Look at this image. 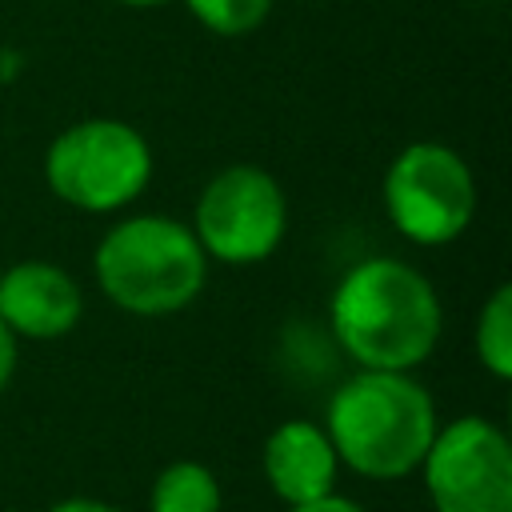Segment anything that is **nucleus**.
Masks as SVG:
<instances>
[{
	"label": "nucleus",
	"mask_w": 512,
	"mask_h": 512,
	"mask_svg": "<svg viewBox=\"0 0 512 512\" xmlns=\"http://www.w3.org/2000/svg\"><path fill=\"white\" fill-rule=\"evenodd\" d=\"M380 200L388 224L408 244L440 248L468 232L476 216V176L456 148L416 140L392 156Z\"/></svg>",
	"instance_id": "nucleus-5"
},
{
	"label": "nucleus",
	"mask_w": 512,
	"mask_h": 512,
	"mask_svg": "<svg viewBox=\"0 0 512 512\" xmlns=\"http://www.w3.org/2000/svg\"><path fill=\"white\" fill-rule=\"evenodd\" d=\"M416 472L432 512H512V444L488 416L440 424Z\"/></svg>",
	"instance_id": "nucleus-7"
},
{
	"label": "nucleus",
	"mask_w": 512,
	"mask_h": 512,
	"mask_svg": "<svg viewBox=\"0 0 512 512\" xmlns=\"http://www.w3.org/2000/svg\"><path fill=\"white\" fill-rule=\"evenodd\" d=\"M288 512H368L364 504H356L352 496H340V492H328V496H316L308 504H296Z\"/></svg>",
	"instance_id": "nucleus-14"
},
{
	"label": "nucleus",
	"mask_w": 512,
	"mask_h": 512,
	"mask_svg": "<svg viewBox=\"0 0 512 512\" xmlns=\"http://www.w3.org/2000/svg\"><path fill=\"white\" fill-rule=\"evenodd\" d=\"M260 468H264L272 496L284 508H296V504H308L316 496L336 492L340 460H336V448H332L324 424L296 416V420H284L268 432L264 452H260Z\"/></svg>",
	"instance_id": "nucleus-9"
},
{
	"label": "nucleus",
	"mask_w": 512,
	"mask_h": 512,
	"mask_svg": "<svg viewBox=\"0 0 512 512\" xmlns=\"http://www.w3.org/2000/svg\"><path fill=\"white\" fill-rule=\"evenodd\" d=\"M84 316V292L52 260H20L0 272V320L16 340H60Z\"/></svg>",
	"instance_id": "nucleus-8"
},
{
	"label": "nucleus",
	"mask_w": 512,
	"mask_h": 512,
	"mask_svg": "<svg viewBox=\"0 0 512 512\" xmlns=\"http://www.w3.org/2000/svg\"><path fill=\"white\" fill-rule=\"evenodd\" d=\"M152 144L116 116H88L68 124L44 152L48 192L76 212H120L144 196L152 180Z\"/></svg>",
	"instance_id": "nucleus-4"
},
{
	"label": "nucleus",
	"mask_w": 512,
	"mask_h": 512,
	"mask_svg": "<svg viewBox=\"0 0 512 512\" xmlns=\"http://www.w3.org/2000/svg\"><path fill=\"white\" fill-rule=\"evenodd\" d=\"M0 272H4V264H0Z\"/></svg>",
	"instance_id": "nucleus-17"
},
{
	"label": "nucleus",
	"mask_w": 512,
	"mask_h": 512,
	"mask_svg": "<svg viewBox=\"0 0 512 512\" xmlns=\"http://www.w3.org/2000/svg\"><path fill=\"white\" fill-rule=\"evenodd\" d=\"M440 428L432 392L412 372H352L324 408L336 460L364 480H404L420 468Z\"/></svg>",
	"instance_id": "nucleus-2"
},
{
	"label": "nucleus",
	"mask_w": 512,
	"mask_h": 512,
	"mask_svg": "<svg viewBox=\"0 0 512 512\" xmlns=\"http://www.w3.org/2000/svg\"><path fill=\"white\" fill-rule=\"evenodd\" d=\"M328 328L356 368L412 372L436 352L444 308L440 292L416 264L364 256L336 280Z\"/></svg>",
	"instance_id": "nucleus-1"
},
{
	"label": "nucleus",
	"mask_w": 512,
	"mask_h": 512,
	"mask_svg": "<svg viewBox=\"0 0 512 512\" xmlns=\"http://www.w3.org/2000/svg\"><path fill=\"white\" fill-rule=\"evenodd\" d=\"M124 8H160V4H172V0H116Z\"/></svg>",
	"instance_id": "nucleus-16"
},
{
	"label": "nucleus",
	"mask_w": 512,
	"mask_h": 512,
	"mask_svg": "<svg viewBox=\"0 0 512 512\" xmlns=\"http://www.w3.org/2000/svg\"><path fill=\"white\" fill-rule=\"evenodd\" d=\"M184 8L216 36H248L268 20L272 0H184Z\"/></svg>",
	"instance_id": "nucleus-12"
},
{
	"label": "nucleus",
	"mask_w": 512,
	"mask_h": 512,
	"mask_svg": "<svg viewBox=\"0 0 512 512\" xmlns=\"http://www.w3.org/2000/svg\"><path fill=\"white\" fill-rule=\"evenodd\" d=\"M96 288L128 316H172L188 308L204 280L208 256L176 216L140 212L116 220L92 252Z\"/></svg>",
	"instance_id": "nucleus-3"
},
{
	"label": "nucleus",
	"mask_w": 512,
	"mask_h": 512,
	"mask_svg": "<svg viewBox=\"0 0 512 512\" xmlns=\"http://www.w3.org/2000/svg\"><path fill=\"white\" fill-rule=\"evenodd\" d=\"M188 228L208 260L248 268L284 244L288 196L272 172L256 164H228L200 188Z\"/></svg>",
	"instance_id": "nucleus-6"
},
{
	"label": "nucleus",
	"mask_w": 512,
	"mask_h": 512,
	"mask_svg": "<svg viewBox=\"0 0 512 512\" xmlns=\"http://www.w3.org/2000/svg\"><path fill=\"white\" fill-rule=\"evenodd\" d=\"M220 508H224L220 480L200 460L164 464L148 492V512H220Z\"/></svg>",
	"instance_id": "nucleus-10"
},
{
	"label": "nucleus",
	"mask_w": 512,
	"mask_h": 512,
	"mask_svg": "<svg viewBox=\"0 0 512 512\" xmlns=\"http://www.w3.org/2000/svg\"><path fill=\"white\" fill-rule=\"evenodd\" d=\"M44 512H120V508L108 500H96V496H64V500L48 504Z\"/></svg>",
	"instance_id": "nucleus-15"
},
{
	"label": "nucleus",
	"mask_w": 512,
	"mask_h": 512,
	"mask_svg": "<svg viewBox=\"0 0 512 512\" xmlns=\"http://www.w3.org/2000/svg\"><path fill=\"white\" fill-rule=\"evenodd\" d=\"M472 344H476V360L484 364L488 376H496V380L512 376V288L508 284H496L488 292V300L480 304Z\"/></svg>",
	"instance_id": "nucleus-11"
},
{
	"label": "nucleus",
	"mask_w": 512,
	"mask_h": 512,
	"mask_svg": "<svg viewBox=\"0 0 512 512\" xmlns=\"http://www.w3.org/2000/svg\"><path fill=\"white\" fill-rule=\"evenodd\" d=\"M16 360H20V340H16L12 328L0 320V392L12 384V376H16Z\"/></svg>",
	"instance_id": "nucleus-13"
}]
</instances>
